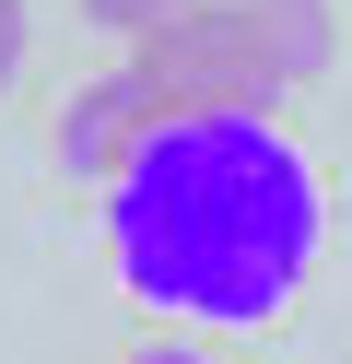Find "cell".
Segmentation results:
<instances>
[{"label":"cell","mask_w":352,"mask_h":364,"mask_svg":"<svg viewBox=\"0 0 352 364\" xmlns=\"http://www.w3.org/2000/svg\"><path fill=\"white\" fill-rule=\"evenodd\" d=\"M117 282L200 329H270L329 247L317 165L270 118H164L106 188Z\"/></svg>","instance_id":"obj_1"},{"label":"cell","mask_w":352,"mask_h":364,"mask_svg":"<svg viewBox=\"0 0 352 364\" xmlns=\"http://www.w3.org/2000/svg\"><path fill=\"white\" fill-rule=\"evenodd\" d=\"M129 71L153 82L176 118H258V106L294 95V82H282V59L235 24L223 0H176L164 24H141V36H129Z\"/></svg>","instance_id":"obj_2"},{"label":"cell","mask_w":352,"mask_h":364,"mask_svg":"<svg viewBox=\"0 0 352 364\" xmlns=\"http://www.w3.org/2000/svg\"><path fill=\"white\" fill-rule=\"evenodd\" d=\"M164 118H176V106H164L153 82L117 59L106 82H82V95L59 106V165H70V176H94V188H117V176L141 165V141H153Z\"/></svg>","instance_id":"obj_3"},{"label":"cell","mask_w":352,"mask_h":364,"mask_svg":"<svg viewBox=\"0 0 352 364\" xmlns=\"http://www.w3.org/2000/svg\"><path fill=\"white\" fill-rule=\"evenodd\" d=\"M235 24L258 36V48L282 59V82H317L329 71V48H341V24H329V0H223Z\"/></svg>","instance_id":"obj_4"},{"label":"cell","mask_w":352,"mask_h":364,"mask_svg":"<svg viewBox=\"0 0 352 364\" xmlns=\"http://www.w3.org/2000/svg\"><path fill=\"white\" fill-rule=\"evenodd\" d=\"M23 48H36V12H23V0H0V95L23 82Z\"/></svg>","instance_id":"obj_5"},{"label":"cell","mask_w":352,"mask_h":364,"mask_svg":"<svg viewBox=\"0 0 352 364\" xmlns=\"http://www.w3.org/2000/svg\"><path fill=\"white\" fill-rule=\"evenodd\" d=\"M82 12H94V24H106V36H141V24H164L176 0H82Z\"/></svg>","instance_id":"obj_6"},{"label":"cell","mask_w":352,"mask_h":364,"mask_svg":"<svg viewBox=\"0 0 352 364\" xmlns=\"http://www.w3.org/2000/svg\"><path fill=\"white\" fill-rule=\"evenodd\" d=\"M117 364H211L200 341H141V353H117Z\"/></svg>","instance_id":"obj_7"}]
</instances>
